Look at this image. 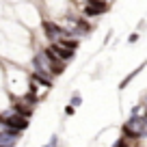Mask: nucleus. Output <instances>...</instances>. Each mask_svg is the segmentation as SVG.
<instances>
[{
  "mask_svg": "<svg viewBox=\"0 0 147 147\" xmlns=\"http://www.w3.org/2000/svg\"><path fill=\"white\" fill-rule=\"evenodd\" d=\"M20 136H22L20 132L0 125V145H2V147H15V145H18V141H20Z\"/></svg>",
  "mask_w": 147,
  "mask_h": 147,
  "instance_id": "20e7f679",
  "label": "nucleus"
},
{
  "mask_svg": "<svg viewBox=\"0 0 147 147\" xmlns=\"http://www.w3.org/2000/svg\"><path fill=\"white\" fill-rule=\"evenodd\" d=\"M18 13H20L18 20L24 26H41V22H43L41 11L37 9L32 2H22V5L18 7Z\"/></svg>",
  "mask_w": 147,
  "mask_h": 147,
  "instance_id": "f03ea898",
  "label": "nucleus"
},
{
  "mask_svg": "<svg viewBox=\"0 0 147 147\" xmlns=\"http://www.w3.org/2000/svg\"><path fill=\"white\" fill-rule=\"evenodd\" d=\"M138 39H141V32H138V30H134V32H130V37H128V43H136Z\"/></svg>",
  "mask_w": 147,
  "mask_h": 147,
  "instance_id": "6e6552de",
  "label": "nucleus"
},
{
  "mask_svg": "<svg viewBox=\"0 0 147 147\" xmlns=\"http://www.w3.org/2000/svg\"><path fill=\"white\" fill-rule=\"evenodd\" d=\"M2 69H5V87L11 97H24L30 93V74L24 71L22 65L18 63H7L2 61Z\"/></svg>",
  "mask_w": 147,
  "mask_h": 147,
  "instance_id": "f257e3e1",
  "label": "nucleus"
},
{
  "mask_svg": "<svg viewBox=\"0 0 147 147\" xmlns=\"http://www.w3.org/2000/svg\"><path fill=\"white\" fill-rule=\"evenodd\" d=\"M113 35H115V30H108V35L104 37V46H108V41L113 39Z\"/></svg>",
  "mask_w": 147,
  "mask_h": 147,
  "instance_id": "9d476101",
  "label": "nucleus"
},
{
  "mask_svg": "<svg viewBox=\"0 0 147 147\" xmlns=\"http://www.w3.org/2000/svg\"><path fill=\"white\" fill-rule=\"evenodd\" d=\"M110 2L106 0H82V7H80V13L89 20H100L102 15H106L110 11Z\"/></svg>",
  "mask_w": 147,
  "mask_h": 147,
  "instance_id": "7ed1b4c3",
  "label": "nucleus"
},
{
  "mask_svg": "<svg viewBox=\"0 0 147 147\" xmlns=\"http://www.w3.org/2000/svg\"><path fill=\"white\" fill-rule=\"evenodd\" d=\"M145 67H147V61H143V63L138 65L136 69H132V71H130L128 76H125V78H121V82H119V91H123V89H128L130 84H132V80L136 78V76H138V74H141V71H143V69H145Z\"/></svg>",
  "mask_w": 147,
  "mask_h": 147,
  "instance_id": "39448f33",
  "label": "nucleus"
},
{
  "mask_svg": "<svg viewBox=\"0 0 147 147\" xmlns=\"http://www.w3.org/2000/svg\"><path fill=\"white\" fill-rule=\"evenodd\" d=\"M74 113H76V106H71V104H67V106H65V115H67V117H71Z\"/></svg>",
  "mask_w": 147,
  "mask_h": 147,
  "instance_id": "1a4fd4ad",
  "label": "nucleus"
},
{
  "mask_svg": "<svg viewBox=\"0 0 147 147\" xmlns=\"http://www.w3.org/2000/svg\"><path fill=\"white\" fill-rule=\"evenodd\" d=\"M0 147H2V145H0Z\"/></svg>",
  "mask_w": 147,
  "mask_h": 147,
  "instance_id": "9b49d317",
  "label": "nucleus"
},
{
  "mask_svg": "<svg viewBox=\"0 0 147 147\" xmlns=\"http://www.w3.org/2000/svg\"><path fill=\"white\" fill-rule=\"evenodd\" d=\"M59 143H61V136H59V134H52L50 141H48L43 147H59Z\"/></svg>",
  "mask_w": 147,
  "mask_h": 147,
  "instance_id": "0eeeda50",
  "label": "nucleus"
},
{
  "mask_svg": "<svg viewBox=\"0 0 147 147\" xmlns=\"http://www.w3.org/2000/svg\"><path fill=\"white\" fill-rule=\"evenodd\" d=\"M69 104L78 108V106L82 104V93H80V91H74V93H71V97H69Z\"/></svg>",
  "mask_w": 147,
  "mask_h": 147,
  "instance_id": "423d86ee",
  "label": "nucleus"
}]
</instances>
